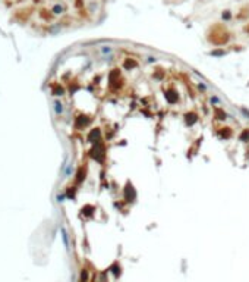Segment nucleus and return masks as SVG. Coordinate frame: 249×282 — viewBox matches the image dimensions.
I'll use <instances>...</instances> for the list:
<instances>
[{"label": "nucleus", "mask_w": 249, "mask_h": 282, "mask_svg": "<svg viewBox=\"0 0 249 282\" xmlns=\"http://www.w3.org/2000/svg\"><path fill=\"white\" fill-rule=\"evenodd\" d=\"M104 0H0V12L37 34H53L95 19Z\"/></svg>", "instance_id": "nucleus-1"}]
</instances>
